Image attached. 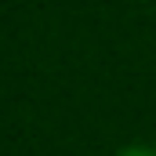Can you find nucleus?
Wrapping results in <instances>:
<instances>
[{
	"label": "nucleus",
	"instance_id": "nucleus-1",
	"mask_svg": "<svg viewBox=\"0 0 156 156\" xmlns=\"http://www.w3.org/2000/svg\"><path fill=\"white\" fill-rule=\"evenodd\" d=\"M116 156H156V145H149V142H131V145H123Z\"/></svg>",
	"mask_w": 156,
	"mask_h": 156
}]
</instances>
